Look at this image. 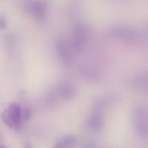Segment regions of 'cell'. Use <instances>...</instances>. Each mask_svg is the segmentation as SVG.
I'll return each instance as SVG.
<instances>
[{
	"label": "cell",
	"instance_id": "obj_1",
	"mask_svg": "<svg viewBox=\"0 0 148 148\" xmlns=\"http://www.w3.org/2000/svg\"><path fill=\"white\" fill-rule=\"evenodd\" d=\"M21 114V108L20 106L13 103L3 111L1 117L6 125L10 127H15L20 124Z\"/></svg>",
	"mask_w": 148,
	"mask_h": 148
}]
</instances>
